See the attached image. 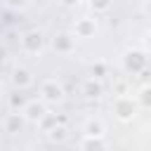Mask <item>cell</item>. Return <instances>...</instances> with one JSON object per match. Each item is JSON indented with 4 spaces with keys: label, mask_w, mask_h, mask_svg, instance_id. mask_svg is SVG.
<instances>
[{
    "label": "cell",
    "mask_w": 151,
    "mask_h": 151,
    "mask_svg": "<svg viewBox=\"0 0 151 151\" xmlns=\"http://www.w3.org/2000/svg\"><path fill=\"white\" fill-rule=\"evenodd\" d=\"M111 109H113V113H116L120 120H132L134 113H137V109H139V104H137V99H132V97H127V94H118Z\"/></svg>",
    "instance_id": "obj_1"
},
{
    "label": "cell",
    "mask_w": 151,
    "mask_h": 151,
    "mask_svg": "<svg viewBox=\"0 0 151 151\" xmlns=\"http://www.w3.org/2000/svg\"><path fill=\"white\" fill-rule=\"evenodd\" d=\"M40 99L45 104H57L64 99V87L57 83V80H45L40 85Z\"/></svg>",
    "instance_id": "obj_2"
},
{
    "label": "cell",
    "mask_w": 151,
    "mask_h": 151,
    "mask_svg": "<svg viewBox=\"0 0 151 151\" xmlns=\"http://www.w3.org/2000/svg\"><path fill=\"white\" fill-rule=\"evenodd\" d=\"M24 116H26V120H31V123H42V118L47 116V104L40 99H33V101H28L26 106H24V111H21Z\"/></svg>",
    "instance_id": "obj_3"
},
{
    "label": "cell",
    "mask_w": 151,
    "mask_h": 151,
    "mask_svg": "<svg viewBox=\"0 0 151 151\" xmlns=\"http://www.w3.org/2000/svg\"><path fill=\"white\" fill-rule=\"evenodd\" d=\"M42 33L40 31H28V33H24L21 35V50L24 52H28V54H38L40 50H42Z\"/></svg>",
    "instance_id": "obj_4"
},
{
    "label": "cell",
    "mask_w": 151,
    "mask_h": 151,
    "mask_svg": "<svg viewBox=\"0 0 151 151\" xmlns=\"http://www.w3.org/2000/svg\"><path fill=\"white\" fill-rule=\"evenodd\" d=\"M94 31H97V21H94V19H90V17L78 19V21H76V26H73V35H76V38H92V35H94Z\"/></svg>",
    "instance_id": "obj_5"
},
{
    "label": "cell",
    "mask_w": 151,
    "mask_h": 151,
    "mask_svg": "<svg viewBox=\"0 0 151 151\" xmlns=\"http://www.w3.org/2000/svg\"><path fill=\"white\" fill-rule=\"evenodd\" d=\"M52 47H54L57 52H61V54H68V52H73V47H76V35H73V33H59V35H54V40H52Z\"/></svg>",
    "instance_id": "obj_6"
},
{
    "label": "cell",
    "mask_w": 151,
    "mask_h": 151,
    "mask_svg": "<svg viewBox=\"0 0 151 151\" xmlns=\"http://www.w3.org/2000/svg\"><path fill=\"white\" fill-rule=\"evenodd\" d=\"M9 83H12L17 90H24V87H28V85L33 83V76H31V71H28V68L17 66V68L12 71V76H9Z\"/></svg>",
    "instance_id": "obj_7"
},
{
    "label": "cell",
    "mask_w": 151,
    "mask_h": 151,
    "mask_svg": "<svg viewBox=\"0 0 151 151\" xmlns=\"http://www.w3.org/2000/svg\"><path fill=\"white\" fill-rule=\"evenodd\" d=\"M24 120H26V116L24 113H19V111H9L7 116H5V132H9V134H14V132H19L21 130V125H24Z\"/></svg>",
    "instance_id": "obj_8"
},
{
    "label": "cell",
    "mask_w": 151,
    "mask_h": 151,
    "mask_svg": "<svg viewBox=\"0 0 151 151\" xmlns=\"http://www.w3.org/2000/svg\"><path fill=\"white\" fill-rule=\"evenodd\" d=\"M144 66H146L144 52H137V50H134V52H127V54H125V68H127V71L134 73V71H142Z\"/></svg>",
    "instance_id": "obj_9"
},
{
    "label": "cell",
    "mask_w": 151,
    "mask_h": 151,
    "mask_svg": "<svg viewBox=\"0 0 151 151\" xmlns=\"http://www.w3.org/2000/svg\"><path fill=\"white\" fill-rule=\"evenodd\" d=\"M83 132H85V137H104L106 127L99 118H87L85 125H83Z\"/></svg>",
    "instance_id": "obj_10"
},
{
    "label": "cell",
    "mask_w": 151,
    "mask_h": 151,
    "mask_svg": "<svg viewBox=\"0 0 151 151\" xmlns=\"http://www.w3.org/2000/svg\"><path fill=\"white\" fill-rule=\"evenodd\" d=\"M80 151H106L104 137H85L80 144Z\"/></svg>",
    "instance_id": "obj_11"
},
{
    "label": "cell",
    "mask_w": 151,
    "mask_h": 151,
    "mask_svg": "<svg viewBox=\"0 0 151 151\" xmlns=\"http://www.w3.org/2000/svg\"><path fill=\"white\" fill-rule=\"evenodd\" d=\"M83 92H85V97H90V99H97V97H101V85H99L94 78H90V80H85V85H83Z\"/></svg>",
    "instance_id": "obj_12"
},
{
    "label": "cell",
    "mask_w": 151,
    "mask_h": 151,
    "mask_svg": "<svg viewBox=\"0 0 151 151\" xmlns=\"http://www.w3.org/2000/svg\"><path fill=\"white\" fill-rule=\"evenodd\" d=\"M137 104H139V109H151V87H142L139 90Z\"/></svg>",
    "instance_id": "obj_13"
},
{
    "label": "cell",
    "mask_w": 151,
    "mask_h": 151,
    "mask_svg": "<svg viewBox=\"0 0 151 151\" xmlns=\"http://www.w3.org/2000/svg\"><path fill=\"white\" fill-rule=\"evenodd\" d=\"M47 134H50V139H52V142H61V139H66L68 130H66L64 125H57V127H52V130H50Z\"/></svg>",
    "instance_id": "obj_14"
},
{
    "label": "cell",
    "mask_w": 151,
    "mask_h": 151,
    "mask_svg": "<svg viewBox=\"0 0 151 151\" xmlns=\"http://www.w3.org/2000/svg\"><path fill=\"white\" fill-rule=\"evenodd\" d=\"M90 5H92L94 12H106L111 7V0H90Z\"/></svg>",
    "instance_id": "obj_15"
},
{
    "label": "cell",
    "mask_w": 151,
    "mask_h": 151,
    "mask_svg": "<svg viewBox=\"0 0 151 151\" xmlns=\"http://www.w3.org/2000/svg\"><path fill=\"white\" fill-rule=\"evenodd\" d=\"M5 5H7L9 9H24V7L28 5V0H5Z\"/></svg>",
    "instance_id": "obj_16"
},
{
    "label": "cell",
    "mask_w": 151,
    "mask_h": 151,
    "mask_svg": "<svg viewBox=\"0 0 151 151\" xmlns=\"http://www.w3.org/2000/svg\"><path fill=\"white\" fill-rule=\"evenodd\" d=\"M104 68H106V66H104V64H97V66H92V78H94V76H97V78H99V76H101V73H104Z\"/></svg>",
    "instance_id": "obj_17"
},
{
    "label": "cell",
    "mask_w": 151,
    "mask_h": 151,
    "mask_svg": "<svg viewBox=\"0 0 151 151\" xmlns=\"http://www.w3.org/2000/svg\"><path fill=\"white\" fill-rule=\"evenodd\" d=\"M80 0H61V5H66V7H76Z\"/></svg>",
    "instance_id": "obj_18"
},
{
    "label": "cell",
    "mask_w": 151,
    "mask_h": 151,
    "mask_svg": "<svg viewBox=\"0 0 151 151\" xmlns=\"http://www.w3.org/2000/svg\"><path fill=\"white\" fill-rule=\"evenodd\" d=\"M146 45H149V50H151V31L146 33Z\"/></svg>",
    "instance_id": "obj_19"
}]
</instances>
